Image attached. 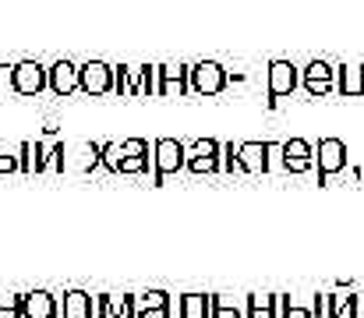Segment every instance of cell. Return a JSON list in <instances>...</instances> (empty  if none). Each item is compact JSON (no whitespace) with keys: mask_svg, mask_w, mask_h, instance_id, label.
Listing matches in <instances>:
<instances>
[{"mask_svg":"<svg viewBox=\"0 0 364 318\" xmlns=\"http://www.w3.org/2000/svg\"><path fill=\"white\" fill-rule=\"evenodd\" d=\"M311 318H326V294H318L311 301Z\"/></svg>","mask_w":364,"mask_h":318,"instance_id":"32","label":"cell"},{"mask_svg":"<svg viewBox=\"0 0 364 318\" xmlns=\"http://www.w3.org/2000/svg\"><path fill=\"white\" fill-rule=\"evenodd\" d=\"M7 82L14 96H39L43 89H50V68H43L39 60H18Z\"/></svg>","mask_w":364,"mask_h":318,"instance_id":"3","label":"cell"},{"mask_svg":"<svg viewBox=\"0 0 364 318\" xmlns=\"http://www.w3.org/2000/svg\"><path fill=\"white\" fill-rule=\"evenodd\" d=\"M361 297L358 294H347V301H343V318H361Z\"/></svg>","mask_w":364,"mask_h":318,"instance_id":"31","label":"cell"},{"mask_svg":"<svg viewBox=\"0 0 364 318\" xmlns=\"http://www.w3.org/2000/svg\"><path fill=\"white\" fill-rule=\"evenodd\" d=\"M272 152H279L276 142H241L237 145V174H269Z\"/></svg>","mask_w":364,"mask_h":318,"instance_id":"9","label":"cell"},{"mask_svg":"<svg viewBox=\"0 0 364 318\" xmlns=\"http://www.w3.org/2000/svg\"><path fill=\"white\" fill-rule=\"evenodd\" d=\"M347 142L343 138H318V149H315V163H318V184H329L336 174L347 170Z\"/></svg>","mask_w":364,"mask_h":318,"instance_id":"4","label":"cell"},{"mask_svg":"<svg viewBox=\"0 0 364 318\" xmlns=\"http://www.w3.org/2000/svg\"><path fill=\"white\" fill-rule=\"evenodd\" d=\"M114 96H134V68H127V64H121V68H114Z\"/></svg>","mask_w":364,"mask_h":318,"instance_id":"21","label":"cell"},{"mask_svg":"<svg viewBox=\"0 0 364 318\" xmlns=\"http://www.w3.org/2000/svg\"><path fill=\"white\" fill-rule=\"evenodd\" d=\"M279 163L287 174H308L315 166V149L304 138H287L279 142Z\"/></svg>","mask_w":364,"mask_h":318,"instance_id":"12","label":"cell"},{"mask_svg":"<svg viewBox=\"0 0 364 318\" xmlns=\"http://www.w3.org/2000/svg\"><path fill=\"white\" fill-rule=\"evenodd\" d=\"M0 318H21V297L0 294Z\"/></svg>","mask_w":364,"mask_h":318,"instance_id":"23","label":"cell"},{"mask_svg":"<svg viewBox=\"0 0 364 318\" xmlns=\"http://www.w3.org/2000/svg\"><path fill=\"white\" fill-rule=\"evenodd\" d=\"M230 85V71L220 60H198L191 68V92L198 96H220Z\"/></svg>","mask_w":364,"mask_h":318,"instance_id":"6","label":"cell"},{"mask_svg":"<svg viewBox=\"0 0 364 318\" xmlns=\"http://www.w3.org/2000/svg\"><path fill=\"white\" fill-rule=\"evenodd\" d=\"M78 89L85 96H107L114 92V68L103 60H89L78 68Z\"/></svg>","mask_w":364,"mask_h":318,"instance_id":"10","label":"cell"},{"mask_svg":"<svg viewBox=\"0 0 364 318\" xmlns=\"http://www.w3.org/2000/svg\"><path fill=\"white\" fill-rule=\"evenodd\" d=\"M18 166H21V174H32V142L18 145Z\"/></svg>","mask_w":364,"mask_h":318,"instance_id":"28","label":"cell"},{"mask_svg":"<svg viewBox=\"0 0 364 318\" xmlns=\"http://www.w3.org/2000/svg\"><path fill=\"white\" fill-rule=\"evenodd\" d=\"M188 166V145L177 138H156L152 142V184L159 188L170 174Z\"/></svg>","mask_w":364,"mask_h":318,"instance_id":"1","label":"cell"},{"mask_svg":"<svg viewBox=\"0 0 364 318\" xmlns=\"http://www.w3.org/2000/svg\"><path fill=\"white\" fill-rule=\"evenodd\" d=\"M343 294H326V318H343Z\"/></svg>","mask_w":364,"mask_h":318,"instance_id":"25","label":"cell"},{"mask_svg":"<svg viewBox=\"0 0 364 318\" xmlns=\"http://www.w3.org/2000/svg\"><path fill=\"white\" fill-rule=\"evenodd\" d=\"M78 89V68L71 64V60H57V64H50V92L53 96H71Z\"/></svg>","mask_w":364,"mask_h":318,"instance_id":"15","label":"cell"},{"mask_svg":"<svg viewBox=\"0 0 364 318\" xmlns=\"http://www.w3.org/2000/svg\"><path fill=\"white\" fill-rule=\"evenodd\" d=\"M213 318H244V308L234 301V297L213 294Z\"/></svg>","mask_w":364,"mask_h":318,"instance_id":"22","label":"cell"},{"mask_svg":"<svg viewBox=\"0 0 364 318\" xmlns=\"http://www.w3.org/2000/svg\"><path fill=\"white\" fill-rule=\"evenodd\" d=\"M103 170H107V174L117 170V142H107V145H103Z\"/></svg>","mask_w":364,"mask_h":318,"instance_id":"29","label":"cell"},{"mask_svg":"<svg viewBox=\"0 0 364 318\" xmlns=\"http://www.w3.org/2000/svg\"><path fill=\"white\" fill-rule=\"evenodd\" d=\"M244 318H279V294H247Z\"/></svg>","mask_w":364,"mask_h":318,"instance_id":"17","label":"cell"},{"mask_svg":"<svg viewBox=\"0 0 364 318\" xmlns=\"http://www.w3.org/2000/svg\"><path fill=\"white\" fill-rule=\"evenodd\" d=\"M223 170H227V174H237V145H234V142L223 145Z\"/></svg>","mask_w":364,"mask_h":318,"instance_id":"30","label":"cell"},{"mask_svg":"<svg viewBox=\"0 0 364 318\" xmlns=\"http://www.w3.org/2000/svg\"><path fill=\"white\" fill-rule=\"evenodd\" d=\"M96 315V297L85 290H68L60 301V318H92Z\"/></svg>","mask_w":364,"mask_h":318,"instance_id":"16","label":"cell"},{"mask_svg":"<svg viewBox=\"0 0 364 318\" xmlns=\"http://www.w3.org/2000/svg\"><path fill=\"white\" fill-rule=\"evenodd\" d=\"M301 89H304L311 100H322V96L336 92V68L326 64V60H311V64L301 71Z\"/></svg>","mask_w":364,"mask_h":318,"instance_id":"8","label":"cell"},{"mask_svg":"<svg viewBox=\"0 0 364 318\" xmlns=\"http://www.w3.org/2000/svg\"><path fill=\"white\" fill-rule=\"evenodd\" d=\"M92 318H114V294H96V315Z\"/></svg>","mask_w":364,"mask_h":318,"instance_id":"27","label":"cell"},{"mask_svg":"<svg viewBox=\"0 0 364 318\" xmlns=\"http://www.w3.org/2000/svg\"><path fill=\"white\" fill-rule=\"evenodd\" d=\"M301 85V68H294L290 60H269V71H265V103L276 106L279 100L294 96Z\"/></svg>","mask_w":364,"mask_h":318,"instance_id":"2","label":"cell"},{"mask_svg":"<svg viewBox=\"0 0 364 318\" xmlns=\"http://www.w3.org/2000/svg\"><path fill=\"white\" fill-rule=\"evenodd\" d=\"M188 174L202 177V174H220L223 170V145L216 138H198L188 145Z\"/></svg>","mask_w":364,"mask_h":318,"instance_id":"5","label":"cell"},{"mask_svg":"<svg viewBox=\"0 0 364 318\" xmlns=\"http://www.w3.org/2000/svg\"><path fill=\"white\" fill-rule=\"evenodd\" d=\"M14 170H21V166H18V149L11 152V149L0 145V174H14Z\"/></svg>","mask_w":364,"mask_h":318,"instance_id":"26","label":"cell"},{"mask_svg":"<svg viewBox=\"0 0 364 318\" xmlns=\"http://www.w3.org/2000/svg\"><path fill=\"white\" fill-rule=\"evenodd\" d=\"M21 318H60V301L50 290L21 294Z\"/></svg>","mask_w":364,"mask_h":318,"instance_id":"14","label":"cell"},{"mask_svg":"<svg viewBox=\"0 0 364 318\" xmlns=\"http://www.w3.org/2000/svg\"><path fill=\"white\" fill-rule=\"evenodd\" d=\"M156 96V64H141L134 68V100Z\"/></svg>","mask_w":364,"mask_h":318,"instance_id":"19","label":"cell"},{"mask_svg":"<svg viewBox=\"0 0 364 318\" xmlns=\"http://www.w3.org/2000/svg\"><path fill=\"white\" fill-rule=\"evenodd\" d=\"M336 96H343V100H361L364 103V60H358V64H340V68H336Z\"/></svg>","mask_w":364,"mask_h":318,"instance_id":"13","label":"cell"},{"mask_svg":"<svg viewBox=\"0 0 364 318\" xmlns=\"http://www.w3.org/2000/svg\"><path fill=\"white\" fill-rule=\"evenodd\" d=\"M170 294L166 290H149V294H138V315L141 312H170Z\"/></svg>","mask_w":364,"mask_h":318,"instance_id":"20","label":"cell"},{"mask_svg":"<svg viewBox=\"0 0 364 318\" xmlns=\"http://www.w3.org/2000/svg\"><path fill=\"white\" fill-rule=\"evenodd\" d=\"M152 163V145L145 138L117 142V170L114 174H145Z\"/></svg>","mask_w":364,"mask_h":318,"instance_id":"7","label":"cell"},{"mask_svg":"<svg viewBox=\"0 0 364 318\" xmlns=\"http://www.w3.org/2000/svg\"><path fill=\"white\" fill-rule=\"evenodd\" d=\"M177 318H213V294H184L177 301Z\"/></svg>","mask_w":364,"mask_h":318,"instance_id":"18","label":"cell"},{"mask_svg":"<svg viewBox=\"0 0 364 318\" xmlns=\"http://www.w3.org/2000/svg\"><path fill=\"white\" fill-rule=\"evenodd\" d=\"M279 318H311V312L290 304V297H279Z\"/></svg>","mask_w":364,"mask_h":318,"instance_id":"24","label":"cell"},{"mask_svg":"<svg viewBox=\"0 0 364 318\" xmlns=\"http://www.w3.org/2000/svg\"><path fill=\"white\" fill-rule=\"evenodd\" d=\"M188 96L191 92V68L184 64H156V96Z\"/></svg>","mask_w":364,"mask_h":318,"instance_id":"11","label":"cell"}]
</instances>
